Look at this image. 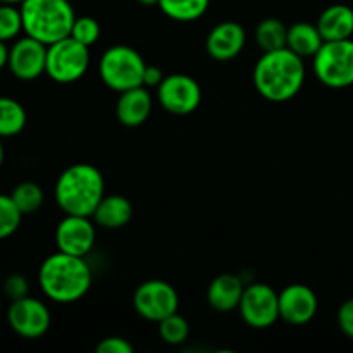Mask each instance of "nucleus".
<instances>
[{
    "label": "nucleus",
    "instance_id": "31",
    "mask_svg": "<svg viewBox=\"0 0 353 353\" xmlns=\"http://www.w3.org/2000/svg\"><path fill=\"white\" fill-rule=\"evenodd\" d=\"M336 321L341 333L353 340V299L345 300V302L341 303L340 309H338Z\"/></svg>",
    "mask_w": 353,
    "mask_h": 353
},
{
    "label": "nucleus",
    "instance_id": "25",
    "mask_svg": "<svg viewBox=\"0 0 353 353\" xmlns=\"http://www.w3.org/2000/svg\"><path fill=\"white\" fill-rule=\"evenodd\" d=\"M159 336L168 345H181L188 340L190 336V324L188 321L178 312L171 314L169 317L157 323Z\"/></svg>",
    "mask_w": 353,
    "mask_h": 353
},
{
    "label": "nucleus",
    "instance_id": "4",
    "mask_svg": "<svg viewBox=\"0 0 353 353\" xmlns=\"http://www.w3.org/2000/svg\"><path fill=\"white\" fill-rule=\"evenodd\" d=\"M23 31L45 45L71 34L74 10L69 0H24L19 6Z\"/></svg>",
    "mask_w": 353,
    "mask_h": 353
},
{
    "label": "nucleus",
    "instance_id": "18",
    "mask_svg": "<svg viewBox=\"0 0 353 353\" xmlns=\"http://www.w3.org/2000/svg\"><path fill=\"white\" fill-rule=\"evenodd\" d=\"M316 24L324 41L347 40L353 37V9L345 3H334L323 10Z\"/></svg>",
    "mask_w": 353,
    "mask_h": 353
},
{
    "label": "nucleus",
    "instance_id": "6",
    "mask_svg": "<svg viewBox=\"0 0 353 353\" xmlns=\"http://www.w3.org/2000/svg\"><path fill=\"white\" fill-rule=\"evenodd\" d=\"M314 72L330 88H348L353 85V40L324 41L314 55Z\"/></svg>",
    "mask_w": 353,
    "mask_h": 353
},
{
    "label": "nucleus",
    "instance_id": "1",
    "mask_svg": "<svg viewBox=\"0 0 353 353\" xmlns=\"http://www.w3.org/2000/svg\"><path fill=\"white\" fill-rule=\"evenodd\" d=\"M305 83V64L288 47L264 52L255 62L254 86L269 102H288L299 95Z\"/></svg>",
    "mask_w": 353,
    "mask_h": 353
},
{
    "label": "nucleus",
    "instance_id": "13",
    "mask_svg": "<svg viewBox=\"0 0 353 353\" xmlns=\"http://www.w3.org/2000/svg\"><path fill=\"white\" fill-rule=\"evenodd\" d=\"M95 240L97 233L92 217L65 214L64 219L55 228L57 250L64 252V254L86 257L95 247Z\"/></svg>",
    "mask_w": 353,
    "mask_h": 353
},
{
    "label": "nucleus",
    "instance_id": "11",
    "mask_svg": "<svg viewBox=\"0 0 353 353\" xmlns=\"http://www.w3.org/2000/svg\"><path fill=\"white\" fill-rule=\"evenodd\" d=\"M157 100L168 112L186 116L199 109L202 102V88L195 78L188 74L164 76L157 86Z\"/></svg>",
    "mask_w": 353,
    "mask_h": 353
},
{
    "label": "nucleus",
    "instance_id": "5",
    "mask_svg": "<svg viewBox=\"0 0 353 353\" xmlns=\"http://www.w3.org/2000/svg\"><path fill=\"white\" fill-rule=\"evenodd\" d=\"M145 68L140 52L128 45H114L100 57L99 74L103 85L121 93L143 85Z\"/></svg>",
    "mask_w": 353,
    "mask_h": 353
},
{
    "label": "nucleus",
    "instance_id": "19",
    "mask_svg": "<svg viewBox=\"0 0 353 353\" xmlns=\"http://www.w3.org/2000/svg\"><path fill=\"white\" fill-rule=\"evenodd\" d=\"M93 219L100 228L119 230L133 217V205L123 195H105L93 212Z\"/></svg>",
    "mask_w": 353,
    "mask_h": 353
},
{
    "label": "nucleus",
    "instance_id": "22",
    "mask_svg": "<svg viewBox=\"0 0 353 353\" xmlns=\"http://www.w3.org/2000/svg\"><path fill=\"white\" fill-rule=\"evenodd\" d=\"M210 0H159V9L178 23L200 19L209 9Z\"/></svg>",
    "mask_w": 353,
    "mask_h": 353
},
{
    "label": "nucleus",
    "instance_id": "32",
    "mask_svg": "<svg viewBox=\"0 0 353 353\" xmlns=\"http://www.w3.org/2000/svg\"><path fill=\"white\" fill-rule=\"evenodd\" d=\"M164 79V72L157 65H147L143 72V86L147 88H157Z\"/></svg>",
    "mask_w": 353,
    "mask_h": 353
},
{
    "label": "nucleus",
    "instance_id": "10",
    "mask_svg": "<svg viewBox=\"0 0 353 353\" xmlns=\"http://www.w3.org/2000/svg\"><path fill=\"white\" fill-rule=\"evenodd\" d=\"M7 323L17 336L24 340H38L50 330L52 316L45 302L28 295L10 302L7 309Z\"/></svg>",
    "mask_w": 353,
    "mask_h": 353
},
{
    "label": "nucleus",
    "instance_id": "17",
    "mask_svg": "<svg viewBox=\"0 0 353 353\" xmlns=\"http://www.w3.org/2000/svg\"><path fill=\"white\" fill-rule=\"evenodd\" d=\"M245 283L236 274H221L207 290V302L216 312H231L240 305Z\"/></svg>",
    "mask_w": 353,
    "mask_h": 353
},
{
    "label": "nucleus",
    "instance_id": "37",
    "mask_svg": "<svg viewBox=\"0 0 353 353\" xmlns=\"http://www.w3.org/2000/svg\"><path fill=\"white\" fill-rule=\"evenodd\" d=\"M0 310H2V295H0Z\"/></svg>",
    "mask_w": 353,
    "mask_h": 353
},
{
    "label": "nucleus",
    "instance_id": "33",
    "mask_svg": "<svg viewBox=\"0 0 353 353\" xmlns=\"http://www.w3.org/2000/svg\"><path fill=\"white\" fill-rule=\"evenodd\" d=\"M7 61H9V47L6 41H0V71L7 68Z\"/></svg>",
    "mask_w": 353,
    "mask_h": 353
},
{
    "label": "nucleus",
    "instance_id": "24",
    "mask_svg": "<svg viewBox=\"0 0 353 353\" xmlns=\"http://www.w3.org/2000/svg\"><path fill=\"white\" fill-rule=\"evenodd\" d=\"M10 196H12L17 209L23 212V216L34 214L37 210L41 209V205L45 202L43 190L34 181H23L19 185H16L12 192H10Z\"/></svg>",
    "mask_w": 353,
    "mask_h": 353
},
{
    "label": "nucleus",
    "instance_id": "34",
    "mask_svg": "<svg viewBox=\"0 0 353 353\" xmlns=\"http://www.w3.org/2000/svg\"><path fill=\"white\" fill-rule=\"evenodd\" d=\"M3 161H6V150H3V145H2V138H0V169H2Z\"/></svg>",
    "mask_w": 353,
    "mask_h": 353
},
{
    "label": "nucleus",
    "instance_id": "20",
    "mask_svg": "<svg viewBox=\"0 0 353 353\" xmlns=\"http://www.w3.org/2000/svg\"><path fill=\"white\" fill-rule=\"evenodd\" d=\"M324 38L321 34L317 24L312 23H295L288 28V41H286V47L292 52H295L296 55H300L302 59L305 57H314V55L319 52V48L323 47Z\"/></svg>",
    "mask_w": 353,
    "mask_h": 353
},
{
    "label": "nucleus",
    "instance_id": "8",
    "mask_svg": "<svg viewBox=\"0 0 353 353\" xmlns=\"http://www.w3.org/2000/svg\"><path fill=\"white\" fill-rule=\"evenodd\" d=\"M238 310L247 326L268 330L279 319V293L265 283H252L245 286Z\"/></svg>",
    "mask_w": 353,
    "mask_h": 353
},
{
    "label": "nucleus",
    "instance_id": "26",
    "mask_svg": "<svg viewBox=\"0 0 353 353\" xmlns=\"http://www.w3.org/2000/svg\"><path fill=\"white\" fill-rule=\"evenodd\" d=\"M23 31V16L19 6L0 3V41H14Z\"/></svg>",
    "mask_w": 353,
    "mask_h": 353
},
{
    "label": "nucleus",
    "instance_id": "16",
    "mask_svg": "<svg viewBox=\"0 0 353 353\" xmlns=\"http://www.w3.org/2000/svg\"><path fill=\"white\" fill-rule=\"evenodd\" d=\"M152 107H154V99L147 86H137L119 93L116 117L123 126L138 128L150 117Z\"/></svg>",
    "mask_w": 353,
    "mask_h": 353
},
{
    "label": "nucleus",
    "instance_id": "3",
    "mask_svg": "<svg viewBox=\"0 0 353 353\" xmlns=\"http://www.w3.org/2000/svg\"><path fill=\"white\" fill-rule=\"evenodd\" d=\"M54 192L62 212L92 217L105 196V181L95 165L81 162L69 165L59 174Z\"/></svg>",
    "mask_w": 353,
    "mask_h": 353
},
{
    "label": "nucleus",
    "instance_id": "14",
    "mask_svg": "<svg viewBox=\"0 0 353 353\" xmlns=\"http://www.w3.org/2000/svg\"><path fill=\"white\" fill-rule=\"evenodd\" d=\"M319 300L307 285H290L279 292V319L292 326H303L316 317Z\"/></svg>",
    "mask_w": 353,
    "mask_h": 353
},
{
    "label": "nucleus",
    "instance_id": "29",
    "mask_svg": "<svg viewBox=\"0 0 353 353\" xmlns=\"http://www.w3.org/2000/svg\"><path fill=\"white\" fill-rule=\"evenodd\" d=\"M2 295L9 302L24 299V296L30 295V283H28V279L23 274H9L3 279Z\"/></svg>",
    "mask_w": 353,
    "mask_h": 353
},
{
    "label": "nucleus",
    "instance_id": "35",
    "mask_svg": "<svg viewBox=\"0 0 353 353\" xmlns=\"http://www.w3.org/2000/svg\"><path fill=\"white\" fill-rule=\"evenodd\" d=\"M137 2H140L141 6H147V7L159 6V0H137Z\"/></svg>",
    "mask_w": 353,
    "mask_h": 353
},
{
    "label": "nucleus",
    "instance_id": "28",
    "mask_svg": "<svg viewBox=\"0 0 353 353\" xmlns=\"http://www.w3.org/2000/svg\"><path fill=\"white\" fill-rule=\"evenodd\" d=\"M69 37H72L74 40H78L79 43L86 45V47H92V45L97 43L100 38L99 21H97L95 17H90V16L76 17Z\"/></svg>",
    "mask_w": 353,
    "mask_h": 353
},
{
    "label": "nucleus",
    "instance_id": "36",
    "mask_svg": "<svg viewBox=\"0 0 353 353\" xmlns=\"http://www.w3.org/2000/svg\"><path fill=\"white\" fill-rule=\"evenodd\" d=\"M24 0H0V3H9V6H21Z\"/></svg>",
    "mask_w": 353,
    "mask_h": 353
},
{
    "label": "nucleus",
    "instance_id": "27",
    "mask_svg": "<svg viewBox=\"0 0 353 353\" xmlns=\"http://www.w3.org/2000/svg\"><path fill=\"white\" fill-rule=\"evenodd\" d=\"M23 212L17 209L12 196L0 193V240H7L19 230Z\"/></svg>",
    "mask_w": 353,
    "mask_h": 353
},
{
    "label": "nucleus",
    "instance_id": "12",
    "mask_svg": "<svg viewBox=\"0 0 353 353\" xmlns=\"http://www.w3.org/2000/svg\"><path fill=\"white\" fill-rule=\"evenodd\" d=\"M10 74L19 81H34L45 74L47 68V45L34 38L19 37L9 47L7 61Z\"/></svg>",
    "mask_w": 353,
    "mask_h": 353
},
{
    "label": "nucleus",
    "instance_id": "30",
    "mask_svg": "<svg viewBox=\"0 0 353 353\" xmlns=\"http://www.w3.org/2000/svg\"><path fill=\"white\" fill-rule=\"evenodd\" d=\"M97 353H133V345L121 336H107L95 347Z\"/></svg>",
    "mask_w": 353,
    "mask_h": 353
},
{
    "label": "nucleus",
    "instance_id": "23",
    "mask_svg": "<svg viewBox=\"0 0 353 353\" xmlns=\"http://www.w3.org/2000/svg\"><path fill=\"white\" fill-rule=\"evenodd\" d=\"M255 41L262 52L285 48L286 41H288V28L285 26L283 21L276 19V17H268L255 28Z\"/></svg>",
    "mask_w": 353,
    "mask_h": 353
},
{
    "label": "nucleus",
    "instance_id": "2",
    "mask_svg": "<svg viewBox=\"0 0 353 353\" xmlns=\"http://www.w3.org/2000/svg\"><path fill=\"white\" fill-rule=\"evenodd\" d=\"M92 269L85 257L55 252L41 262L38 285L41 293L55 303H74L88 293L92 286Z\"/></svg>",
    "mask_w": 353,
    "mask_h": 353
},
{
    "label": "nucleus",
    "instance_id": "7",
    "mask_svg": "<svg viewBox=\"0 0 353 353\" xmlns=\"http://www.w3.org/2000/svg\"><path fill=\"white\" fill-rule=\"evenodd\" d=\"M88 48L72 37H65L55 43L47 45L45 74L61 85H69L81 79L90 65Z\"/></svg>",
    "mask_w": 353,
    "mask_h": 353
},
{
    "label": "nucleus",
    "instance_id": "15",
    "mask_svg": "<svg viewBox=\"0 0 353 353\" xmlns=\"http://www.w3.org/2000/svg\"><path fill=\"white\" fill-rule=\"evenodd\" d=\"M247 41L243 26L234 21H224L214 26L207 34V52L216 61H231L241 54Z\"/></svg>",
    "mask_w": 353,
    "mask_h": 353
},
{
    "label": "nucleus",
    "instance_id": "9",
    "mask_svg": "<svg viewBox=\"0 0 353 353\" xmlns=\"http://www.w3.org/2000/svg\"><path fill=\"white\" fill-rule=\"evenodd\" d=\"M133 307L137 314L150 323L176 314L179 309V295L172 285L162 279H148L141 283L133 295Z\"/></svg>",
    "mask_w": 353,
    "mask_h": 353
},
{
    "label": "nucleus",
    "instance_id": "21",
    "mask_svg": "<svg viewBox=\"0 0 353 353\" xmlns=\"http://www.w3.org/2000/svg\"><path fill=\"white\" fill-rule=\"evenodd\" d=\"M28 114L23 103L10 97H0V138H12L23 133Z\"/></svg>",
    "mask_w": 353,
    "mask_h": 353
}]
</instances>
